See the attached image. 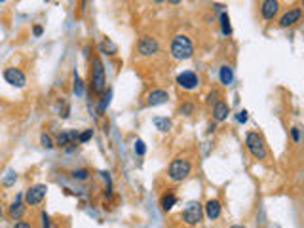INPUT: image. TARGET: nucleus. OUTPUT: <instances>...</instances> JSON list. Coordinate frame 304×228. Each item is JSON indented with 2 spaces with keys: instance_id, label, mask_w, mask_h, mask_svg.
<instances>
[{
  "instance_id": "dca6fc26",
  "label": "nucleus",
  "mask_w": 304,
  "mask_h": 228,
  "mask_svg": "<svg viewBox=\"0 0 304 228\" xmlns=\"http://www.w3.org/2000/svg\"><path fill=\"white\" fill-rule=\"evenodd\" d=\"M175 205H177V194H175L173 190H166L160 196V207H162V211L164 213H169Z\"/></svg>"
},
{
  "instance_id": "423d86ee",
  "label": "nucleus",
  "mask_w": 304,
  "mask_h": 228,
  "mask_svg": "<svg viewBox=\"0 0 304 228\" xmlns=\"http://www.w3.org/2000/svg\"><path fill=\"white\" fill-rule=\"evenodd\" d=\"M46 194H48V186L46 184H33L25 192V204L31 205V207H36V205H40L46 200Z\"/></svg>"
},
{
  "instance_id": "6e6552de",
  "label": "nucleus",
  "mask_w": 304,
  "mask_h": 228,
  "mask_svg": "<svg viewBox=\"0 0 304 228\" xmlns=\"http://www.w3.org/2000/svg\"><path fill=\"white\" fill-rule=\"evenodd\" d=\"M2 76H4V80H6L10 86H14V88H17V90H21V88L27 86V76H25V72H23L21 68H17V67L4 68Z\"/></svg>"
},
{
  "instance_id": "20e7f679",
  "label": "nucleus",
  "mask_w": 304,
  "mask_h": 228,
  "mask_svg": "<svg viewBox=\"0 0 304 228\" xmlns=\"http://www.w3.org/2000/svg\"><path fill=\"white\" fill-rule=\"evenodd\" d=\"M192 173V163L186 158H175L168 167V177L173 182H183Z\"/></svg>"
},
{
  "instance_id": "ea45409f",
  "label": "nucleus",
  "mask_w": 304,
  "mask_h": 228,
  "mask_svg": "<svg viewBox=\"0 0 304 228\" xmlns=\"http://www.w3.org/2000/svg\"><path fill=\"white\" fill-rule=\"evenodd\" d=\"M4 2H6V0H0V4H4Z\"/></svg>"
},
{
  "instance_id": "6ab92c4d",
  "label": "nucleus",
  "mask_w": 304,
  "mask_h": 228,
  "mask_svg": "<svg viewBox=\"0 0 304 228\" xmlns=\"http://www.w3.org/2000/svg\"><path fill=\"white\" fill-rule=\"evenodd\" d=\"M219 23H220V33H222L224 36H230V34H232V25H230V16H228V12H220Z\"/></svg>"
},
{
  "instance_id": "4be33fe9",
  "label": "nucleus",
  "mask_w": 304,
  "mask_h": 228,
  "mask_svg": "<svg viewBox=\"0 0 304 228\" xmlns=\"http://www.w3.org/2000/svg\"><path fill=\"white\" fill-rule=\"evenodd\" d=\"M196 113V105L192 101H185L181 107H179V114L181 116H192Z\"/></svg>"
},
{
  "instance_id": "c9c22d12",
  "label": "nucleus",
  "mask_w": 304,
  "mask_h": 228,
  "mask_svg": "<svg viewBox=\"0 0 304 228\" xmlns=\"http://www.w3.org/2000/svg\"><path fill=\"white\" fill-rule=\"evenodd\" d=\"M215 128H217V126H215V124H211V126L207 128V133H213V131H215Z\"/></svg>"
},
{
  "instance_id": "39448f33",
  "label": "nucleus",
  "mask_w": 304,
  "mask_h": 228,
  "mask_svg": "<svg viewBox=\"0 0 304 228\" xmlns=\"http://www.w3.org/2000/svg\"><path fill=\"white\" fill-rule=\"evenodd\" d=\"M203 215H205L203 213V205L200 202H188L186 207H185V211H183V221L188 227H198L203 221Z\"/></svg>"
},
{
  "instance_id": "4c0bfd02",
  "label": "nucleus",
  "mask_w": 304,
  "mask_h": 228,
  "mask_svg": "<svg viewBox=\"0 0 304 228\" xmlns=\"http://www.w3.org/2000/svg\"><path fill=\"white\" fill-rule=\"evenodd\" d=\"M2 215H4V209H2V205H0V219H2Z\"/></svg>"
},
{
  "instance_id": "1a4fd4ad",
  "label": "nucleus",
  "mask_w": 304,
  "mask_h": 228,
  "mask_svg": "<svg viewBox=\"0 0 304 228\" xmlns=\"http://www.w3.org/2000/svg\"><path fill=\"white\" fill-rule=\"evenodd\" d=\"M177 86L183 88L186 91H194L196 88H200V76L196 74L194 70H183L177 74Z\"/></svg>"
},
{
  "instance_id": "473e14b6",
  "label": "nucleus",
  "mask_w": 304,
  "mask_h": 228,
  "mask_svg": "<svg viewBox=\"0 0 304 228\" xmlns=\"http://www.w3.org/2000/svg\"><path fill=\"white\" fill-rule=\"evenodd\" d=\"M42 33H44L42 25H34V27H33V34H34L36 38H40V36H42Z\"/></svg>"
},
{
  "instance_id": "393cba45",
  "label": "nucleus",
  "mask_w": 304,
  "mask_h": 228,
  "mask_svg": "<svg viewBox=\"0 0 304 228\" xmlns=\"http://www.w3.org/2000/svg\"><path fill=\"white\" fill-rule=\"evenodd\" d=\"M40 145H42V148H46V150H51V148L55 147V141L51 139V135L42 133V135H40Z\"/></svg>"
},
{
  "instance_id": "7ed1b4c3",
  "label": "nucleus",
  "mask_w": 304,
  "mask_h": 228,
  "mask_svg": "<svg viewBox=\"0 0 304 228\" xmlns=\"http://www.w3.org/2000/svg\"><path fill=\"white\" fill-rule=\"evenodd\" d=\"M245 148L247 152L253 156V160H262L268 158V147H266V141L259 131H247L245 135Z\"/></svg>"
},
{
  "instance_id": "e433bc0d",
  "label": "nucleus",
  "mask_w": 304,
  "mask_h": 228,
  "mask_svg": "<svg viewBox=\"0 0 304 228\" xmlns=\"http://www.w3.org/2000/svg\"><path fill=\"white\" fill-rule=\"evenodd\" d=\"M154 4H162V2H166V0H152Z\"/></svg>"
},
{
  "instance_id": "412c9836",
  "label": "nucleus",
  "mask_w": 304,
  "mask_h": 228,
  "mask_svg": "<svg viewBox=\"0 0 304 228\" xmlns=\"http://www.w3.org/2000/svg\"><path fill=\"white\" fill-rule=\"evenodd\" d=\"M99 51H101L103 55H116V53H118V48H116V44H112L109 38H105V40L99 44Z\"/></svg>"
},
{
  "instance_id": "f704fd0d",
  "label": "nucleus",
  "mask_w": 304,
  "mask_h": 228,
  "mask_svg": "<svg viewBox=\"0 0 304 228\" xmlns=\"http://www.w3.org/2000/svg\"><path fill=\"white\" fill-rule=\"evenodd\" d=\"M168 2H169V4H171V6H179V4H181V2H183V0H168Z\"/></svg>"
},
{
  "instance_id": "9b49d317",
  "label": "nucleus",
  "mask_w": 304,
  "mask_h": 228,
  "mask_svg": "<svg viewBox=\"0 0 304 228\" xmlns=\"http://www.w3.org/2000/svg\"><path fill=\"white\" fill-rule=\"evenodd\" d=\"M280 14V0H262L261 17L264 21H274Z\"/></svg>"
},
{
  "instance_id": "b1692460",
  "label": "nucleus",
  "mask_w": 304,
  "mask_h": 228,
  "mask_svg": "<svg viewBox=\"0 0 304 228\" xmlns=\"http://www.w3.org/2000/svg\"><path fill=\"white\" fill-rule=\"evenodd\" d=\"M133 152H135L137 156H145V154H147V147H145V141H143V139H137V141L133 143Z\"/></svg>"
},
{
  "instance_id": "72a5a7b5",
  "label": "nucleus",
  "mask_w": 304,
  "mask_h": 228,
  "mask_svg": "<svg viewBox=\"0 0 304 228\" xmlns=\"http://www.w3.org/2000/svg\"><path fill=\"white\" fill-rule=\"evenodd\" d=\"M14 227L16 228H31V223H25V221L19 219V221H16V223H14Z\"/></svg>"
},
{
  "instance_id": "7c9ffc66",
  "label": "nucleus",
  "mask_w": 304,
  "mask_h": 228,
  "mask_svg": "<svg viewBox=\"0 0 304 228\" xmlns=\"http://www.w3.org/2000/svg\"><path fill=\"white\" fill-rule=\"evenodd\" d=\"M289 133H291V139H293V143H301L303 135H301V130H299V128H291V130H289Z\"/></svg>"
},
{
  "instance_id": "9d476101",
  "label": "nucleus",
  "mask_w": 304,
  "mask_h": 228,
  "mask_svg": "<svg viewBox=\"0 0 304 228\" xmlns=\"http://www.w3.org/2000/svg\"><path fill=\"white\" fill-rule=\"evenodd\" d=\"M301 17H303V10H301V8H297V6H295V8H289L282 17H280L278 27H280V29H289V27H293V25H297V23L301 21Z\"/></svg>"
},
{
  "instance_id": "79ce46f5",
  "label": "nucleus",
  "mask_w": 304,
  "mask_h": 228,
  "mask_svg": "<svg viewBox=\"0 0 304 228\" xmlns=\"http://www.w3.org/2000/svg\"><path fill=\"white\" fill-rule=\"evenodd\" d=\"M190 2H196V0H190Z\"/></svg>"
},
{
  "instance_id": "c85d7f7f",
  "label": "nucleus",
  "mask_w": 304,
  "mask_h": 228,
  "mask_svg": "<svg viewBox=\"0 0 304 228\" xmlns=\"http://www.w3.org/2000/svg\"><path fill=\"white\" fill-rule=\"evenodd\" d=\"M219 99H220V93H219L217 90H215V91H211V93L207 95V105H209V107H213V105L217 103Z\"/></svg>"
},
{
  "instance_id": "ddd939ff",
  "label": "nucleus",
  "mask_w": 304,
  "mask_h": 228,
  "mask_svg": "<svg viewBox=\"0 0 304 228\" xmlns=\"http://www.w3.org/2000/svg\"><path fill=\"white\" fill-rule=\"evenodd\" d=\"M23 194H19L17 198H16V202L10 205V209H8V217H10V221H19L23 215H25V211H27V205L23 204Z\"/></svg>"
},
{
  "instance_id": "58836bf2",
  "label": "nucleus",
  "mask_w": 304,
  "mask_h": 228,
  "mask_svg": "<svg viewBox=\"0 0 304 228\" xmlns=\"http://www.w3.org/2000/svg\"><path fill=\"white\" fill-rule=\"evenodd\" d=\"M86 2H87V0H82V10L86 8Z\"/></svg>"
},
{
  "instance_id": "0eeeda50",
  "label": "nucleus",
  "mask_w": 304,
  "mask_h": 228,
  "mask_svg": "<svg viewBox=\"0 0 304 228\" xmlns=\"http://www.w3.org/2000/svg\"><path fill=\"white\" fill-rule=\"evenodd\" d=\"M160 51V42L154 38V36H141L139 42H137V53L141 57H152Z\"/></svg>"
},
{
  "instance_id": "f3484780",
  "label": "nucleus",
  "mask_w": 304,
  "mask_h": 228,
  "mask_svg": "<svg viewBox=\"0 0 304 228\" xmlns=\"http://www.w3.org/2000/svg\"><path fill=\"white\" fill-rule=\"evenodd\" d=\"M228 114H230L228 103H224V101L219 99L217 103L213 105V120H215V122H224V120L228 118Z\"/></svg>"
},
{
  "instance_id": "f8f14e48",
  "label": "nucleus",
  "mask_w": 304,
  "mask_h": 228,
  "mask_svg": "<svg viewBox=\"0 0 304 228\" xmlns=\"http://www.w3.org/2000/svg\"><path fill=\"white\" fill-rule=\"evenodd\" d=\"M168 101H169V91L160 90V88L152 90L151 93L147 95V105H149V107H160V105H164V103H168Z\"/></svg>"
},
{
  "instance_id": "f257e3e1",
  "label": "nucleus",
  "mask_w": 304,
  "mask_h": 228,
  "mask_svg": "<svg viewBox=\"0 0 304 228\" xmlns=\"http://www.w3.org/2000/svg\"><path fill=\"white\" fill-rule=\"evenodd\" d=\"M89 90L95 95H103L107 91V74L103 61L99 57L91 59V68H89Z\"/></svg>"
},
{
  "instance_id": "cd10ccee",
  "label": "nucleus",
  "mask_w": 304,
  "mask_h": 228,
  "mask_svg": "<svg viewBox=\"0 0 304 228\" xmlns=\"http://www.w3.org/2000/svg\"><path fill=\"white\" fill-rule=\"evenodd\" d=\"M82 91H84L82 80H80V78H78V74L74 72V93H76V95H82Z\"/></svg>"
},
{
  "instance_id": "bb28decb",
  "label": "nucleus",
  "mask_w": 304,
  "mask_h": 228,
  "mask_svg": "<svg viewBox=\"0 0 304 228\" xmlns=\"http://www.w3.org/2000/svg\"><path fill=\"white\" fill-rule=\"evenodd\" d=\"M91 137H93V130H91V128H87V130H84L82 133H78V145H84V143H87Z\"/></svg>"
},
{
  "instance_id": "5701e85b",
  "label": "nucleus",
  "mask_w": 304,
  "mask_h": 228,
  "mask_svg": "<svg viewBox=\"0 0 304 228\" xmlns=\"http://www.w3.org/2000/svg\"><path fill=\"white\" fill-rule=\"evenodd\" d=\"M89 175H91V173H89L87 169H72V171H70V177H72L74 181H80V182L87 181Z\"/></svg>"
},
{
  "instance_id": "c756f323",
  "label": "nucleus",
  "mask_w": 304,
  "mask_h": 228,
  "mask_svg": "<svg viewBox=\"0 0 304 228\" xmlns=\"http://www.w3.org/2000/svg\"><path fill=\"white\" fill-rule=\"evenodd\" d=\"M247 120H249V113H247V111L236 113V122H238V124H247Z\"/></svg>"
},
{
  "instance_id": "2eb2a0df",
  "label": "nucleus",
  "mask_w": 304,
  "mask_h": 228,
  "mask_svg": "<svg viewBox=\"0 0 304 228\" xmlns=\"http://www.w3.org/2000/svg\"><path fill=\"white\" fill-rule=\"evenodd\" d=\"M203 213H205V217L209 219V221H217L219 217H220V213H222V205L219 200H209L207 204L203 205Z\"/></svg>"
},
{
  "instance_id": "a878e982",
  "label": "nucleus",
  "mask_w": 304,
  "mask_h": 228,
  "mask_svg": "<svg viewBox=\"0 0 304 228\" xmlns=\"http://www.w3.org/2000/svg\"><path fill=\"white\" fill-rule=\"evenodd\" d=\"M16 181H17V173L14 171V169H10L8 173H6V177H4V186H12V184H16Z\"/></svg>"
},
{
  "instance_id": "a211bd4d",
  "label": "nucleus",
  "mask_w": 304,
  "mask_h": 228,
  "mask_svg": "<svg viewBox=\"0 0 304 228\" xmlns=\"http://www.w3.org/2000/svg\"><path fill=\"white\" fill-rule=\"evenodd\" d=\"M219 80L226 88L232 86L234 84V68L230 67V65H222V67L219 68Z\"/></svg>"
},
{
  "instance_id": "a19ab883",
  "label": "nucleus",
  "mask_w": 304,
  "mask_h": 228,
  "mask_svg": "<svg viewBox=\"0 0 304 228\" xmlns=\"http://www.w3.org/2000/svg\"><path fill=\"white\" fill-rule=\"evenodd\" d=\"M303 8H304V0H303Z\"/></svg>"
},
{
  "instance_id": "aec40b11",
  "label": "nucleus",
  "mask_w": 304,
  "mask_h": 228,
  "mask_svg": "<svg viewBox=\"0 0 304 228\" xmlns=\"http://www.w3.org/2000/svg\"><path fill=\"white\" fill-rule=\"evenodd\" d=\"M152 124H154V126H156V130H158V131H162V133H168V131L171 130V120H169V118L154 116V118H152Z\"/></svg>"
},
{
  "instance_id": "4468645a",
  "label": "nucleus",
  "mask_w": 304,
  "mask_h": 228,
  "mask_svg": "<svg viewBox=\"0 0 304 228\" xmlns=\"http://www.w3.org/2000/svg\"><path fill=\"white\" fill-rule=\"evenodd\" d=\"M78 143V131L76 130H68V131H63L55 137V147L59 148H67L68 145H76Z\"/></svg>"
},
{
  "instance_id": "f03ea898",
  "label": "nucleus",
  "mask_w": 304,
  "mask_h": 228,
  "mask_svg": "<svg viewBox=\"0 0 304 228\" xmlns=\"http://www.w3.org/2000/svg\"><path fill=\"white\" fill-rule=\"evenodd\" d=\"M169 53L175 61H188L194 55V44L186 34H177L171 40Z\"/></svg>"
},
{
  "instance_id": "2f4dec72",
  "label": "nucleus",
  "mask_w": 304,
  "mask_h": 228,
  "mask_svg": "<svg viewBox=\"0 0 304 228\" xmlns=\"http://www.w3.org/2000/svg\"><path fill=\"white\" fill-rule=\"evenodd\" d=\"M40 219H42V227H46V228L51 227V221H50V215H48V213H44V211H42Z\"/></svg>"
}]
</instances>
